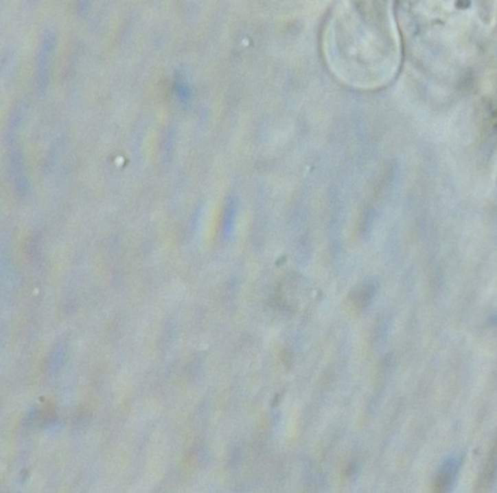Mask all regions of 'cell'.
<instances>
[{"mask_svg":"<svg viewBox=\"0 0 497 493\" xmlns=\"http://www.w3.org/2000/svg\"><path fill=\"white\" fill-rule=\"evenodd\" d=\"M496 469H497V443H496V446H494V450H492L491 457H489V463H487V467H486V470H485V475H484V482L485 483H487V485H489V483H492V481H494V476H496Z\"/></svg>","mask_w":497,"mask_h":493,"instance_id":"7a4b0ae2","label":"cell"},{"mask_svg":"<svg viewBox=\"0 0 497 493\" xmlns=\"http://www.w3.org/2000/svg\"><path fill=\"white\" fill-rule=\"evenodd\" d=\"M459 466H461V459L459 457H452L445 461L436 478L435 488L437 492H446L452 487L458 476Z\"/></svg>","mask_w":497,"mask_h":493,"instance_id":"6da1fadb","label":"cell"}]
</instances>
